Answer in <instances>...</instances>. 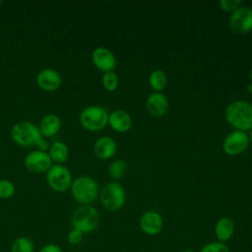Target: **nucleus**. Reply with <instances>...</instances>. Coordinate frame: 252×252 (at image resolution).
<instances>
[{"instance_id": "obj_25", "label": "nucleus", "mask_w": 252, "mask_h": 252, "mask_svg": "<svg viewBox=\"0 0 252 252\" xmlns=\"http://www.w3.org/2000/svg\"><path fill=\"white\" fill-rule=\"evenodd\" d=\"M16 193L13 182L8 179H0V199H10Z\"/></svg>"}, {"instance_id": "obj_17", "label": "nucleus", "mask_w": 252, "mask_h": 252, "mask_svg": "<svg viewBox=\"0 0 252 252\" xmlns=\"http://www.w3.org/2000/svg\"><path fill=\"white\" fill-rule=\"evenodd\" d=\"M234 230H235L234 222L231 219L227 217L220 218L216 221L215 227H214V232L217 240L224 243L233 236Z\"/></svg>"}, {"instance_id": "obj_29", "label": "nucleus", "mask_w": 252, "mask_h": 252, "mask_svg": "<svg viewBox=\"0 0 252 252\" xmlns=\"http://www.w3.org/2000/svg\"><path fill=\"white\" fill-rule=\"evenodd\" d=\"M49 143L48 141L44 138V137H40V139L37 141L35 147L37 148L38 151H42V152H47V150L49 149Z\"/></svg>"}, {"instance_id": "obj_4", "label": "nucleus", "mask_w": 252, "mask_h": 252, "mask_svg": "<svg viewBox=\"0 0 252 252\" xmlns=\"http://www.w3.org/2000/svg\"><path fill=\"white\" fill-rule=\"evenodd\" d=\"M99 200L105 210L109 212H117L125 204V189L120 183L116 181L108 182L101 189L99 193Z\"/></svg>"}, {"instance_id": "obj_23", "label": "nucleus", "mask_w": 252, "mask_h": 252, "mask_svg": "<svg viewBox=\"0 0 252 252\" xmlns=\"http://www.w3.org/2000/svg\"><path fill=\"white\" fill-rule=\"evenodd\" d=\"M102 86L107 92H114L118 88L119 78L114 71L103 73L102 75Z\"/></svg>"}, {"instance_id": "obj_32", "label": "nucleus", "mask_w": 252, "mask_h": 252, "mask_svg": "<svg viewBox=\"0 0 252 252\" xmlns=\"http://www.w3.org/2000/svg\"><path fill=\"white\" fill-rule=\"evenodd\" d=\"M248 136H249V141H250V143L252 144V129L250 130V134H249Z\"/></svg>"}, {"instance_id": "obj_9", "label": "nucleus", "mask_w": 252, "mask_h": 252, "mask_svg": "<svg viewBox=\"0 0 252 252\" xmlns=\"http://www.w3.org/2000/svg\"><path fill=\"white\" fill-rule=\"evenodd\" d=\"M249 143V136L246 132L233 130L224 138L222 150L228 156H237L246 151Z\"/></svg>"}, {"instance_id": "obj_15", "label": "nucleus", "mask_w": 252, "mask_h": 252, "mask_svg": "<svg viewBox=\"0 0 252 252\" xmlns=\"http://www.w3.org/2000/svg\"><path fill=\"white\" fill-rule=\"evenodd\" d=\"M112 130L118 133H125L132 127L130 114L123 109H114L108 114V123Z\"/></svg>"}, {"instance_id": "obj_14", "label": "nucleus", "mask_w": 252, "mask_h": 252, "mask_svg": "<svg viewBox=\"0 0 252 252\" xmlns=\"http://www.w3.org/2000/svg\"><path fill=\"white\" fill-rule=\"evenodd\" d=\"M169 102L162 93H153L146 99L147 111L154 117H161L168 110Z\"/></svg>"}, {"instance_id": "obj_28", "label": "nucleus", "mask_w": 252, "mask_h": 252, "mask_svg": "<svg viewBox=\"0 0 252 252\" xmlns=\"http://www.w3.org/2000/svg\"><path fill=\"white\" fill-rule=\"evenodd\" d=\"M38 252H63L61 247L55 243H48L43 245Z\"/></svg>"}, {"instance_id": "obj_10", "label": "nucleus", "mask_w": 252, "mask_h": 252, "mask_svg": "<svg viewBox=\"0 0 252 252\" xmlns=\"http://www.w3.org/2000/svg\"><path fill=\"white\" fill-rule=\"evenodd\" d=\"M25 166L32 173L47 172L52 166V160L47 152L32 151L29 153L24 160Z\"/></svg>"}, {"instance_id": "obj_26", "label": "nucleus", "mask_w": 252, "mask_h": 252, "mask_svg": "<svg viewBox=\"0 0 252 252\" xmlns=\"http://www.w3.org/2000/svg\"><path fill=\"white\" fill-rule=\"evenodd\" d=\"M220 7L224 12H230L232 13L237 8H239L242 4L241 0H220Z\"/></svg>"}, {"instance_id": "obj_30", "label": "nucleus", "mask_w": 252, "mask_h": 252, "mask_svg": "<svg viewBox=\"0 0 252 252\" xmlns=\"http://www.w3.org/2000/svg\"><path fill=\"white\" fill-rule=\"evenodd\" d=\"M246 90H247V92H248L249 94H252V84H251V83L246 86Z\"/></svg>"}, {"instance_id": "obj_13", "label": "nucleus", "mask_w": 252, "mask_h": 252, "mask_svg": "<svg viewBox=\"0 0 252 252\" xmlns=\"http://www.w3.org/2000/svg\"><path fill=\"white\" fill-rule=\"evenodd\" d=\"M37 86L45 92H54L58 90L62 85V78L60 74L50 68L40 70L35 77Z\"/></svg>"}, {"instance_id": "obj_12", "label": "nucleus", "mask_w": 252, "mask_h": 252, "mask_svg": "<svg viewBox=\"0 0 252 252\" xmlns=\"http://www.w3.org/2000/svg\"><path fill=\"white\" fill-rule=\"evenodd\" d=\"M92 61L94 65L103 73L113 71L116 67V58L114 54L109 49L102 46L93 50Z\"/></svg>"}, {"instance_id": "obj_2", "label": "nucleus", "mask_w": 252, "mask_h": 252, "mask_svg": "<svg viewBox=\"0 0 252 252\" xmlns=\"http://www.w3.org/2000/svg\"><path fill=\"white\" fill-rule=\"evenodd\" d=\"M99 213L92 205H81L71 216L73 228L78 229L83 234H88L96 229L99 223Z\"/></svg>"}, {"instance_id": "obj_34", "label": "nucleus", "mask_w": 252, "mask_h": 252, "mask_svg": "<svg viewBox=\"0 0 252 252\" xmlns=\"http://www.w3.org/2000/svg\"><path fill=\"white\" fill-rule=\"evenodd\" d=\"M1 4H2V1H0V6H1Z\"/></svg>"}, {"instance_id": "obj_18", "label": "nucleus", "mask_w": 252, "mask_h": 252, "mask_svg": "<svg viewBox=\"0 0 252 252\" xmlns=\"http://www.w3.org/2000/svg\"><path fill=\"white\" fill-rule=\"evenodd\" d=\"M61 127V120L55 114H47L42 117L39 123V132L42 137L49 138L53 137L55 134L58 133Z\"/></svg>"}, {"instance_id": "obj_1", "label": "nucleus", "mask_w": 252, "mask_h": 252, "mask_svg": "<svg viewBox=\"0 0 252 252\" xmlns=\"http://www.w3.org/2000/svg\"><path fill=\"white\" fill-rule=\"evenodd\" d=\"M224 116L235 130L246 132L252 129V103L247 100L231 101L225 108Z\"/></svg>"}, {"instance_id": "obj_35", "label": "nucleus", "mask_w": 252, "mask_h": 252, "mask_svg": "<svg viewBox=\"0 0 252 252\" xmlns=\"http://www.w3.org/2000/svg\"><path fill=\"white\" fill-rule=\"evenodd\" d=\"M3 252H8V251H3Z\"/></svg>"}, {"instance_id": "obj_19", "label": "nucleus", "mask_w": 252, "mask_h": 252, "mask_svg": "<svg viewBox=\"0 0 252 252\" xmlns=\"http://www.w3.org/2000/svg\"><path fill=\"white\" fill-rule=\"evenodd\" d=\"M48 155L52 162H55L56 164H61L68 159L69 149L65 143L56 141L49 146Z\"/></svg>"}, {"instance_id": "obj_7", "label": "nucleus", "mask_w": 252, "mask_h": 252, "mask_svg": "<svg viewBox=\"0 0 252 252\" xmlns=\"http://www.w3.org/2000/svg\"><path fill=\"white\" fill-rule=\"evenodd\" d=\"M46 182L56 192H65L73 182L70 170L62 164H52L46 172Z\"/></svg>"}, {"instance_id": "obj_22", "label": "nucleus", "mask_w": 252, "mask_h": 252, "mask_svg": "<svg viewBox=\"0 0 252 252\" xmlns=\"http://www.w3.org/2000/svg\"><path fill=\"white\" fill-rule=\"evenodd\" d=\"M127 170V164L122 159H116L112 161L108 166V174L113 180L122 178Z\"/></svg>"}, {"instance_id": "obj_20", "label": "nucleus", "mask_w": 252, "mask_h": 252, "mask_svg": "<svg viewBox=\"0 0 252 252\" xmlns=\"http://www.w3.org/2000/svg\"><path fill=\"white\" fill-rule=\"evenodd\" d=\"M149 85L155 91V93H160L167 85L166 74L160 69L152 71L149 75Z\"/></svg>"}, {"instance_id": "obj_31", "label": "nucleus", "mask_w": 252, "mask_h": 252, "mask_svg": "<svg viewBox=\"0 0 252 252\" xmlns=\"http://www.w3.org/2000/svg\"><path fill=\"white\" fill-rule=\"evenodd\" d=\"M178 252H195V251L193 249H191V248H183V249L179 250Z\"/></svg>"}, {"instance_id": "obj_6", "label": "nucleus", "mask_w": 252, "mask_h": 252, "mask_svg": "<svg viewBox=\"0 0 252 252\" xmlns=\"http://www.w3.org/2000/svg\"><path fill=\"white\" fill-rule=\"evenodd\" d=\"M11 137L17 145L29 148L35 147L41 134L36 125L28 121H23L13 125L11 129Z\"/></svg>"}, {"instance_id": "obj_5", "label": "nucleus", "mask_w": 252, "mask_h": 252, "mask_svg": "<svg viewBox=\"0 0 252 252\" xmlns=\"http://www.w3.org/2000/svg\"><path fill=\"white\" fill-rule=\"evenodd\" d=\"M107 110L99 105H91L85 107L79 116L83 128L88 131L96 132L102 130L108 123Z\"/></svg>"}, {"instance_id": "obj_3", "label": "nucleus", "mask_w": 252, "mask_h": 252, "mask_svg": "<svg viewBox=\"0 0 252 252\" xmlns=\"http://www.w3.org/2000/svg\"><path fill=\"white\" fill-rule=\"evenodd\" d=\"M70 190L74 200L81 205H92L98 196V184L90 176H80L73 180Z\"/></svg>"}, {"instance_id": "obj_8", "label": "nucleus", "mask_w": 252, "mask_h": 252, "mask_svg": "<svg viewBox=\"0 0 252 252\" xmlns=\"http://www.w3.org/2000/svg\"><path fill=\"white\" fill-rule=\"evenodd\" d=\"M229 27L234 33L246 34L252 31V8L240 6L229 17Z\"/></svg>"}, {"instance_id": "obj_33", "label": "nucleus", "mask_w": 252, "mask_h": 252, "mask_svg": "<svg viewBox=\"0 0 252 252\" xmlns=\"http://www.w3.org/2000/svg\"><path fill=\"white\" fill-rule=\"evenodd\" d=\"M249 78H250V81H251V84H252V68L250 69V72H249Z\"/></svg>"}, {"instance_id": "obj_16", "label": "nucleus", "mask_w": 252, "mask_h": 252, "mask_svg": "<svg viewBox=\"0 0 252 252\" xmlns=\"http://www.w3.org/2000/svg\"><path fill=\"white\" fill-rule=\"evenodd\" d=\"M116 142L108 136H102L98 138L94 144V153L99 159L111 158L116 154Z\"/></svg>"}, {"instance_id": "obj_11", "label": "nucleus", "mask_w": 252, "mask_h": 252, "mask_svg": "<svg viewBox=\"0 0 252 252\" xmlns=\"http://www.w3.org/2000/svg\"><path fill=\"white\" fill-rule=\"evenodd\" d=\"M139 226L145 234L156 236L159 234L163 228V219L158 212L148 210L141 215Z\"/></svg>"}, {"instance_id": "obj_24", "label": "nucleus", "mask_w": 252, "mask_h": 252, "mask_svg": "<svg viewBox=\"0 0 252 252\" xmlns=\"http://www.w3.org/2000/svg\"><path fill=\"white\" fill-rule=\"evenodd\" d=\"M199 252H230L226 243L220 241H211L203 245Z\"/></svg>"}, {"instance_id": "obj_27", "label": "nucleus", "mask_w": 252, "mask_h": 252, "mask_svg": "<svg viewBox=\"0 0 252 252\" xmlns=\"http://www.w3.org/2000/svg\"><path fill=\"white\" fill-rule=\"evenodd\" d=\"M83 235L84 234L81 231L72 227V229H70L67 233V240L71 245H78L79 243H81Z\"/></svg>"}, {"instance_id": "obj_21", "label": "nucleus", "mask_w": 252, "mask_h": 252, "mask_svg": "<svg viewBox=\"0 0 252 252\" xmlns=\"http://www.w3.org/2000/svg\"><path fill=\"white\" fill-rule=\"evenodd\" d=\"M34 245L31 238L27 236L17 237L11 245V252H33Z\"/></svg>"}]
</instances>
